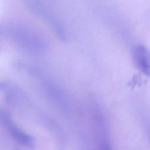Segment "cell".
I'll list each match as a JSON object with an SVG mask.
<instances>
[{
	"mask_svg": "<svg viewBox=\"0 0 150 150\" xmlns=\"http://www.w3.org/2000/svg\"><path fill=\"white\" fill-rule=\"evenodd\" d=\"M134 56L139 68L146 76L150 77V52L148 49L139 45L135 49Z\"/></svg>",
	"mask_w": 150,
	"mask_h": 150,
	"instance_id": "6da1fadb",
	"label": "cell"
},
{
	"mask_svg": "<svg viewBox=\"0 0 150 150\" xmlns=\"http://www.w3.org/2000/svg\"><path fill=\"white\" fill-rule=\"evenodd\" d=\"M1 120L9 128L12 137L18 141L26 145H29L32 142V138L21 131L11 121L9 115L5 113L1 112Z\"/></svg>",
	"mask_w": 150,
	"mask_h": 150,
	"instance_id": "7a4b0ae2",
	"label": "cell"
}]
</instances>
